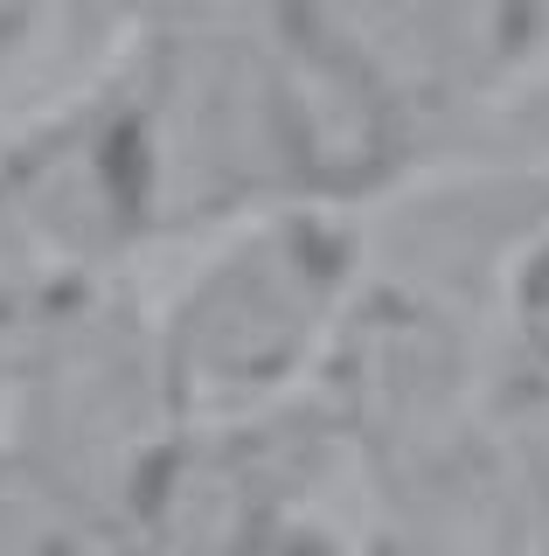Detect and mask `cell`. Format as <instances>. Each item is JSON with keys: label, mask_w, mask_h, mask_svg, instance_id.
Masks as SVG:
<instances>
[{"label": "cell", "mask_w": 549, "mask_h": 556, "mask_svg": "<svg viewBox=\"0 0 549 556\" xmlns=\"http://www.w3.org/2000/svg\"><path fill=\"white\" fill-rule=\"evenodd\" d=\"M222 237L153 327L175 425H216L314 390L369 278V237L334 202H271Z\"/></svg>", "instance_id": "cell-1"}, {"label": "cell", "mask_w": 549, "mask_h": 556, "mask_svg": "<svg viewBox=\"0 0 549 556\" xmlns=\"http://www.w3.org/2000/svg\"><path fill=\"white\" fill-rule=\"evenodd\" d=\"M418 139L480 126L549 49V0H314Z\"/></svg>", "instance_id": "cell-2"}, {"label": "cell", "mask_w": 549, "mask_h": 556, "mask_svg": "<svg viewBox=\"0 0 549 556\" xmlns=\"http://www.w3.org/2000/svg\"><path fill=\"white\" fill-rule=\"evenodd\" d=\"M536 167H542V202L508 237L501 265L487 278L480 334H487L501 396L528 425H549V161H536Z\"/></svg>", "instance_id": "cell-3"}]
</instances>
